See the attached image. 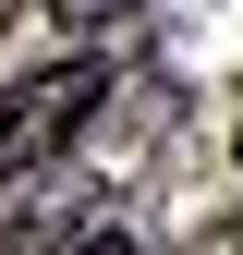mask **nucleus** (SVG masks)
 Instances as JSON below:
<instances>
[{"instance_id":"obj_1","label":"nucleus","mask_w":243,"mask_h":255,"mask_svg":"<svg viewBox=\"0 0 243 255\" xmlns=\"http://www.w3.org/2000/svg\"><path fill=\"white\" fill-rule=\"evenodd\" d=\"M98 98H110L98 61H49V73H24L12 98H0V158H12V170H49V158L85 134V110H98Z\"/></svg>"},{"instance_id":"obj_2","label":"nucleus","mask_w":243,"mask_h":255,"mask_svg":"<svg viewBox=\"0 0 243 255\" xmlns=\"http://www.w3.org/2000/svg\"><path fill=\"white\" fill-rule=\"evenodd\" d=\"M122 12V0H61V24H110Z\"/></svg>"},{"instance_id":"obj_3","label":"nucleus","mask_w":243,"mask_h":255,"mask_svg":"<svg viewBox=\"0 0 243 255\" xmlns=\"http://www.w3.org/2000/svg\"><path fill=\"white\" fill-rule=\"evenodd\" d=\"M73 255H134V243H122V231H85V243H73Z\"/></svg>"},{"instance_id":"obj_4","label":"nucleus","mask_w":243,"mask_h":255,"mask_svg":"<svg viewBox=\"0 0 243 255\" xmlns=\"http://www.w3.org/2000/svg\"><path fill=\"white\" fill-rule=\"evenodd\" d=\"M0 182H12V158H0Z\"/></svg>"}]
</instances>
